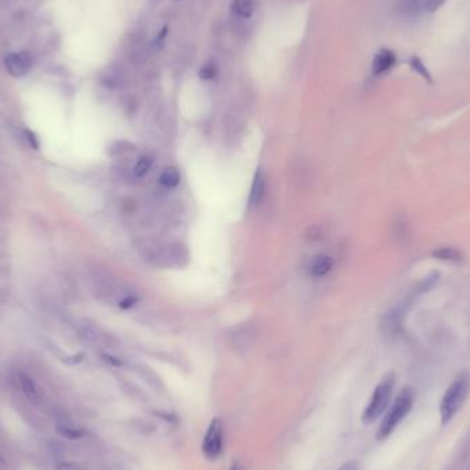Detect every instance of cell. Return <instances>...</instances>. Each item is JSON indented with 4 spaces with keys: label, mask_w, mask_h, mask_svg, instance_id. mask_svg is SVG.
<instances>
[{
    "label": "cell",
    "mask_w": 470,
    "mask_h": 470,
    "mask_svg": "<svg viewBox=\"0 0 470 470\" xmlns=\"http://www.w3.org/2000/svg\"><path fill=\"white\" fill-rule=\"evenodd\" d=\"M440 275L439 274H430L427 278H424L417 287L411 289L407 296L393 308L392 311H389L388 314L384 316L383 324H381V329L387 336H395L400 331L405 316L407 315L410 308L414 306V303L427 292H429L432 287H434L439 281Z\"/></svg>",
    "instance_id": "obj_1"
},
{
    "label": "cell",
    "mask_w": 470,
    "mask_h": 470,
    "mask_svg": "<svg viewBox=\"0 0 470 470\" xmlns=\"http://www.w3.org/2000/svg\"><path fill=\"white\" fill-rule=\"evenodd\" d=\"M470 390V377L468 373H459L446 389L440 407L439 415L442 425H447L455 418V415L464 407Z\"/></svg>",
    "instance_id": "obj_2"
},
{
    "label": "cell",
    "mask_w": 470,
    "mask_h": 470,
    "mask_svg": "<svg viewBox=\"0 0 470 470\" xmlns=\"http://www.w3.org/2000/svg\"><path fill=\"white\" fill-rule=\"evenodd\" d=\"M415 400V392L411 387H405L399 392L393 403L388 407L378 430H377V439L385 440L396 430V428L405 421V418L409 415L414 406Z\"/></svg>",
    "instance_id": "obj_3"
},
{
    "label": "cell",
    "mask_w": 470,
    "mask_h": 470,
    "mask_svg": "<svg viewBox=\"0 0 470 470\" xmlns=\"http://www.w3.org/2000/svg\"><path fill=\"white\" fill-rule=\"evenodd\" d=\"M393 388H395V374L389 373L374 389L370 402L362 414V422L365 425L374 424L388 410L393 395Z\"/></svg>",
    "instance_id": "obj_4"
},
{
    "label": "cell",
    "mask_w": 470,
    "mask_h": 470,
    "mask_svg": "<svg viewBox=\"0 0 470 470\" xmlns=\"http://www.w3.org/2000/svg\"><path fill=\"white\" fill-rule=\"evenodd\" d=\"M223 452V424L220 418H213L205 433L203 454L208 461H216Z\"/></svg>",
    "instance_id": "obj_5"
},
{
    "label": "cell",
    "mask_w": 470,
    "mask_h": 470,
    "mask_svg": "<svg viewBox=\"0 0 470 470\" xmlns=\"http://www.w3.org/2000/svg\"><path fill=\"white\" fill-rule=\"evenodd\" d=\"M4 65L11 76L21 78L29 72L32 62L26 53H11L6 57Z\"/></svg>",
    "instance_id": "obj_6"
},
{
    "label": "cell",
    "mask_w": 470,
    "mask_h": 470,
    "mask_svg": "<svg viewBox=\"0 0 470 470\" xmlns=\"http://www.w3.org/2000/svg\"><path fill=\"white\" fill-rule=\"evenodd\" d=\"M256 337L255 326L250 324H244L235 327V330L231 333V344L237 349H247L253 344Z\"/></svg>",
    "instance_id": "obj_7"
},
{
    "label": "cell",
    "mask_w": 470,
    "mask_h": 470,
    "mask_svg": "<svg viewBox=\"0 0 470 470\" xmlns=\"http://www.w3.org/2000/svg\"><path fill=\"white\" fill-rule=\"evenodd\" d=\"M396 65V55L388 48L380 50L373 60V73L375 76H381L388 73L389 70Z\"/></svg>",
    "instance_id": "obj_8"
},
{
    "label": "cell",
    "mask_w": 470,
    "mask_h": 470,
    "mask_svg": "<svg viewBox=\"0 0 470 470\" xmlns=\"http://www.w3.org/2000/svg\"><path fill=\"white\" fill-rule=\"evenodd\" d=\"M267 182L266 176L263 171H257L255 173L253 182L250 186V194H249V206L255 208L262 204L265 196H266Z\"/></svg>",
    "instance_id": "obj_9"
},
{
    "label": "cell",
    "mask_w": 470,
    "mask_h": 470,
    "mask_svg": "<svg viewBox=\"0 0 470 470\" xmlns=\"http://www.w3.org/2000/svg\"><path fill=\"white\" fill-rule=\"evenodd\" d=\"M157 259L163 260L166 266H182V262L187 259V250L182 244L168 245Z\"/></svg>",
    "instance_id": "obj_10"
},
{
    "label": "cell",
    "mask_w": 470,
    "mask_h": 470,
    "mask_svg": "<svg viewBox=\"0 0 470 470\" xmlns=\"http://www.w3.org/2000/svg\"><path fill=\"white\" fill-rule=\"evenodd\" d=\"M333 265H334V262L329 255H319L312 259V262L309 265V272L312 277L321 278L331 271Z\"/></svg>",
    "instance_id": "obj_11"
},
{
    "label": "cell",
    "mask_w": 470,
    "mask_h": 470,
    "mask_svg": "<svg viewBox=\"0 0 470 470\" xmlns=\"http://www.w3.org/2000/svg\"><path fill=\"white\" fill-rule=\"evenodd\" d=\"M433 257L447 263H461L464 260L462 252L455 246H442L433 250Z\"/></svg>",
    "instance_id": "obj_12"
},
{
    "label": "cell",
    "mask_w": 470,
    "mask_h": 470,
    "mask_svg": "<svg viewBox=\"0 0 470 470\" xmlns=\"http://www.w3.org/2000/svg\"><path fill=\"white\" fill-rule=\"evenodd\" d=\"M18 383H20L21 389L22 392L25 393V396L32 400V402H39L41 399V395H39V390L36 388L33 380L25 374V373H20L18 374Z\"/></svg>",
    "instance_id": "obj_13"
},
{
    "label": "cell",
    "mask_w": 470,
    "mask_h": 470,
    "mask_svg": "<svg viewBox=\"0 0 470 470\" xmlns=\"http://www.w3.org/2000/svg\"><path fill=\"white\" fill-rule=\"evenodd\" d=\"M255 7H256L255 0H233V6H231L233 13L244 20L252 17V14L255 13Z\"/></svg>",
    "instance_id": "obj_14"
},
{
    "label": "cell",
    "mask_w": 470,
    "mask_h": 470,
    "mask_svg": "<svg viewBox=\"0 0 470 470\" xmlns=\"http://www.w3.org/2000/svg\"><path fill=\"white\" fill-rule=\"evenodd\" d=\"M57 432L61 434L62 437L70 439V440H78L84 436V430L80 427L72 424L70 421H58Z\"/></svg>",
    "instance_id": "obj_15"
},
{
    "label": "cell",
    "mask_w": 470,
    "mask_h": 470,
    "mask_svg": "<svg viewBox=\"0 0 470 470\" xmlns=\"http://www.w3.org/2000/svg\"><path fill=\"white\" fill-rule=\"evenodd\" d=\"M181 179H182V175H181L179 169L175 166H168L166 169H164V172L160 176V183L166 188H173L181 183Z\"/></svg>",
    "instance_id": "obj_16"
},
{
    "label": "cell",
    "mask_w": 470,
    "mask_h": 470,
    "mask_svg": "<svg viewBox=\"0 0 470 470\" xmlns=\"http://www.w3.org/2000/svg\"><path fill=\"white\" fill-rule=\"evenodd\" d=\"M153 166V159L147 154H144L142 157H139V160L135 164L134 166V175L137 178H144L147 175V172L151 169Z\"/></svg>",
    "instance_id": "obj_17"
},
{
    "label": "cell",
    "mask_w": 470,
    "mask_h": 470,
    "mask_svg": "<svg viewBox=\"0 0 470 470\" xmlns=\"http://www.w3.org/2000/svg\"><path fill=\"white\" fill-rule=\"evenodd\" d=\"M216 75H218V69H216L215 63H206L200 70V76L204 80H212Z\"/></svg>",
    "instance_id": "obj_18"
},
{
    "label": "cell",
    "mask_w": 470,
    "mask_h": 470,
    "mask_svg": "<svg viewBox=\"0 0 470 470\" xmlns=\"http://www.w3.org/2000/svg\"><path fill=\"white\" fill-rule=\"evenodd\" d=\"M444 3H446V0H421V6L424 7V10L429 11V13L439 10Z\"/></svg>",
    "instance_id": "obj_19"
},
{
    "label": "cell",
    "mask_w": 470,
    "mask_h": 470,
    "mask_svg": "<svg viewBox=\"0 0 470 470\" xmlns=\"http://www.w3.org/2000/svg\"><path fill=\"white\" fill-rule=\"evenodd\" d=\"M23 132H25V138H26V141H28L29 146H31L32 149H35V150H39V147H41V141H39V138L36 137V134H35L33 131H31V129H25Z\"/></svg>",
    "instance_id": "obj_20"
},
{
    "label": "cell",
    "mask_w": 470,
    "mask_h": 470,
    "mask_svg": "<svg viewBox=\"0 0 470 470\" xmlns=\"http://www.w3.org/2000/svg\"><path fill=\"white\" fill-rule=\"evenodd\" d=\"M411 66L415 69V72H418L420 75H422V78H425L427 80H429V72L427 70V68L420 62V60L417 58H412V62H411Z\"/></svg>",
    "instance_id": "obj_21"
},
{
    "label": "cell",
    "mask_w": 470,
    "mask_h": 470,
    "mask_svg": "<svg viewBox=\"0 0 470 470\" xmlns=\"http://www.w3.org/2000/svg\"><path fill=\"white\" fill-rule=\"evenodd\" d=\"M135 304H137V297H134V296H124L123 299L120 300V303H119V306L123 309H128V308H131Z\"/></svg>",
    "instance_id": "obj_22"
},
{
    "label": "cell",
    "mask_w": 470,
    "mask_h": 470,
    "mask_svg": "<svg viewBox=\"0 0 470 470\" xmlns=\"http://www.w3.org/2000/svg\"><path fill=\"white\" fill-rule=\"evenodd\" d=\"M337 470H359V465L356 462H353V461H349L347 464H344L340 469Z\"/></svg>",
    "instance_id": "obj_23"
},
{
    "label": "cell",
    "mask_w": 470,
    "mask_h": 470,
    "mask_svg": "<svg viewBox=\"0 0 470 470\" xmlns=\"http://www.w3.org/2000/svg\"><path fill=\"white\" fill-rule=\"evenodd\" d=\"M228 470H242L241 469V465L238 464V462H233V465H231V468Z\"/></svg>",
    "instance_id": "obj_24"
},
{
    "label": "cell",
    "mask_w": 470,
    "mask_h": 470,
    "mask_svg": "<svg viewBox=\"0 0 470 470\" xmlns=\"http://www.w3.org/2000/svg\"><path fill=\"white\" fill-rule=\"evenodd\" d=\"M178 1H179V0H178Z\"/></svg>",
    "instance_id": "obj_25"
}]
</instances>
